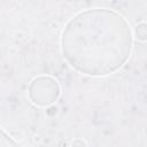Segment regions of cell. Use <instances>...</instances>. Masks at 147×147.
Instances as JSON below:
<instances>
[{
	"mask_svg": "<svg viewBox=\"0 0 147 147\" xmlns=\"http://www.w3.org/2000/svg\"><path fill=\"white\" fill-rule=\"evenodd\" d=\"M133 32L119 13L108 8L79 11L65 24L61 52L77 71L88 76L114 74L129 60Z\"/></svg>",
	"mask_w": 147,
	"mask_h": 147,
	"instance_id": "1",
	"label": "cell"
},
{
	"mask_svg": "<svg viewBox=\"0 0 147 147\" xmlns=\"http://www.w3.org/2000/svg\"><path fill=\"white\" fill-rule=\"evenodd\" d=\"M59 95V84L49 76H40L34 78L29 86V98L37 106H51L57 100Z\"/></svg>",
	"mask_w": 147,
	"mask_h": 147,
	"instance_id": "2",
	"label": "cell"
},
{
	"mask_svg": "<svg viewBox=\"0 0 147 147\" xmlns=\"http://www.w3.org/2000/svg\"><path fill=\"white\" fill-rule=\"evenodd\" d=\"M1 147H22L20 146L13 138L6 134V132L2 130L1 131Z\"/></svg>",
	"mask_w": 147,
	"mask_h": 147,
	"instance_id": "3",
	"label": "cell"
},
{
	"mask_svg": "<svg viewBox=\"0 0 147 147\" xmlns=\"http://www.w3.org/2000/svg\"><path fill=\"white\" fill-rule=\"evenodd\" d=\"M136 36L139 40H147V23H140L136 28Z\"/></svg>",
	"mask_w": 147,
	"mask_h": 147,
	"instance_id": "4",
	"label": "cell"
}]
</instances>
